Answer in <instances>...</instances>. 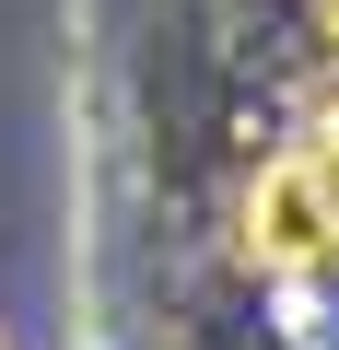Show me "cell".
<instances>
[{"label": "cell", "mask_w": 339, "mask_h": 350, "mask_svg": "<svg viewBox=\"0 0 339 350\" xmlns=\"http://www.w3.org/2000/svg\"><path fill=\"white\" fill-rule=\"evenodd\" d=\"M327 47H339V0H327Z\"/></svg>", "instance_id": "3957f363"}, {"label": "cell", "mask_w": 339, "mask_h": 350, "mask_svg": "<svg viewBox=\"0 0 339 350\" xmlns=\"http://www.w3.org/2000/svg\"><path fill=\"white\" fill-rule=\"evenodd\" d=\"M304 163H316V175H327V199H339V117H327V129H316V152H304Z\"/></svg>", "instance_id": "7a4b0ae2"}, {"label": "cell", "mask_w": 339, "mask_h": 350, "mask_svg": "<svg viewBox=\"0 0 339 350\" xmlns=\"http://www.w3.org/2000/svg\"><path fill=\"white\" fill-rule=\"evenodd\" d=\"M246 257L281 269V280L339 269V199H327V175H316L304 152H281V163L246 175Z\"/></svg>", "instance_id": "6da1fadb"}]
</instances>
